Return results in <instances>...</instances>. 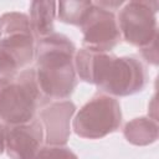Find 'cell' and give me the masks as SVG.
Returning <instances> with one entry per match:
<instances>
[{
    "mask_svg": "<svg viewBox=\"0 0 159 159\" xmlns=\"http://www.w3.org/2000/svg\"><path fill=\"white\" fill-rule=\"evenodd\" d=\"M75 55L73 42L62 34L53 32L37 40L35 75L46 99H65L73 93L77 86Z\"/></svg>",
    "mask_w": 159,
    "mask_h": 159,
    "instance_id": "obj_1",
    "label": "cell"
},
{
    "mask_svg": "<svg viewBox=\"0 0 159 159\" xmlns=\"http://www.w3.org/2000/svg\"><path fill=\"white\" fill-rule=\"evenodd\" d=\"M46 98L37 86L35 68H26L15 77L0 80V123L24 124L35 118L39 106Z\"/></svg>",
    "mask_w": 159,
    "mask_h": 159,
    "instance_id": "obj_2",
    "label": "cell"
},
{
    "mask_svg": "<svg viewBox=\"0 0 159 159\" xmlns=\"http://www.w3.org/2000/svg\"><path fill=\"white\" fill-rule=\"evenodd\" d=\"M122 123L118 101L108 94H96L76 114L75 133L86 139H99L116 132Z\"/></svg>",
    "mask_w": 159,
    "mask_h": 159,
    "instance_id": "obj_3",
    "label": "cell"
},
{
    "mask_svg": "<svg viewBox=\"0 0 159 159\" xmlns=\"http://www.w3.org/2000/svg\"><path fill=\"white\" fill-rule=\"evenodd\" d=\"M148 83L145 66L133 56L117 57L109 55L96 86L112 96L125 97L142 91Z\"/></svg>",
    "mask_w": 159,
    "mask_h": 159,
    "instance_id": "obj_4",
    "label": "cell"
},
{
    "mask_svg": "<svg viewBox=\"0 0 159 159\" xmlns=\"http://www.w3.org/2000/svg\"><path fill=\"white\" fill-rule=\"evenodd\" d=\"M158 1L135 0L120 9L117 22L120 35L128 43L143 48L158 40Z\"/></svg>",
    "mask_w": 159,
    "mask_h": 159,
    "instance_id": "obj_5",
    "label": "cell"
},
{
    "mask_svg": "<svg viewBox=\"0 0 159 159\" xmlns=\"http://www.w3.org/2000/svg\"><path fill=\"white\" fill-rule=\"evenodd\" d=\"M35 46V36L27 15L11 11L0 16V48L10 52L20 68L34 60Z\"/></svg>",
    "mask_w": 159,
    "mask_h": 159,
    "instance_id": "obj_6",
    "label": "cell"
},
{
    "mask_svg": "<svg viewBox=\"0 0 159 159\" xmlns=\"http://www.w3.org/2000/svg\"><path fill=\"white\" fill-rule=\"evenodd\" d=\"M83 46L86 48L109 52L120 41V31L113 11L92 4L86 19L81 24Z\"/></svg>",
    "mask_w": 159,
    "mask_h": 159,
    "instance_id": "obj_7",
    "label": "cell"
},
{
    "mask_svg": "<svg viewBox=\"0 0 159 159\" xmlns=\"http://www.w3.org/2000/svg\"><path fill=\"white\" fill-rule=\"evenodd\" d=\"M41 120H32L5 127V149L10 159H34L43 142Z\"/></svg>",
    "mask_w": 159,
    "mask_h": 159,
    "instance_id": "obj_8",
    "label": "cell"
},
{
    "mask_svg": "<svg viewBox=\"0 0 159 159\" xmlns=\"http://www.w3.org/2000/svg\"><path fill=\"white\" fill-rule=\"evenodd\" d=\"M76 112V106L71 101H57L42 106L40 120L45 132L47 145L63 147L71 134V118Z\"/></svg>",
    "mask_w": 159,
    "mask_h": 159,
    "instance_id": "obj_9",
    "label": "cell"
},
{
    "mask_svg": "<svg viewBox=\"0 0 159 159\" xmlns=\"http://www.w3.org/2000/svg\"><path fill=\"white\" fill-rule=\"evenodd\" d=\"M57 2L36 0L30 5V26L35 39L46 37L55 31V16L57 11Z\"/></svg>",
    "mask_w": 159,
    "mask_h": 159,
    "instance_id": "obj_10",
    "label": "cell"
},
{
    "mask_svg": "<svg viewBox=\"0 0 159 159\" xmlns=\"http://www.w3.org/2000/svg\"><path fill=\"white\" fill-rule=\"evenodd\" d=\"M109 52H99L89 48H81L75 55V70L78 77L88 83L96 84L99 72L107 61Z\"/></svg>",
    "mask_w": 159,
    "mask_h": 159,
    "instance_id": "obj_11",
    "label": "cell"
},
{
    "mask_svg": "<svg viewBox=\"0 0 159 159\" xmlns=\"http://www.w3.org/2000/svg\"><path fill=\"white\" fill-rule=\"evenodd\" d=\"M123 135L130 144L139 147L149 145L158 139L159 127L152 118L138 117L124 125Z\"/></svg>",
    "mask_w": 159,
    "mask_h": 159,
    "instance_id": "obj_12",
    "label": "cell"
},
{
    "mask_svg": "<svg viewBox=\"0 0 159 159\" xmlns=\"http://www.w3.org/2000/svg\"><path fill=\"white\" fill-rule=\"evenodd\" d=\"M92 4V1H60L57 2L58 19L62 22L81 26Z\"/></svg>",
    "mask_w": 159,
    "mask_h": 159,
    "instance_id": "obj_13",
    "label": "cell"
},
{
    "mask_svg": "<svg viewBox=\"0 0 159 159\" xmlns=\"http://www.w3.org/2000/svg\"><path fill=\"white\" fill-rule=\"evenodd\" d=\"M34 159H78L77 155L66 147H45L41 148Z\"/></svg>",
    "mask_w": 159,
    "mask_h": 159,
    "instance_id": "obj_14",
    "label": "cell"
},
{
    "mask_svg": "<svg viewBox=\"0 0 159 159\" xmlns=\"http://www.w3.org/2000/svg\"><path fill=\"white\" fill-rule=\"evenodd\" d=\"M19 68L20 67L14 56L10 52L0 48V80L15 77Z\"/></svg>",
    "mask_w": 159,
    "mask_h": 159,
    "instance_id": "obj_15",
    "label": "cell"
},
{
    "mask_svg": "<svg viewBox=\"0 0 159 159\" xmlns=\"http://www.w3.org/2000/svg\"><path fill=\"white\" fill-rule=\"evenodd\" d=\"M142 50V55L144 56V58L153 63V65H157L158 63V52H157V40L154 42H152L150 45L140 48Z\"/></svg>",
    "mask_w": 159,
    "mask_h": 159,
    "instance_id": "obj_16",
    "label": "cell"
},
{
    "mask_svg": "<svg viewBox=\"0 0 159 159\" xmlns=\"http://www.w3.org/2000/svg\"><path fill=\"white\" fill-rule=\"evenodd\" d=\"M5 149V125L0 123V154Z\"/></svg>",
    "mask_w": 159,
    "mask_h": 159,
    "instance_id": "obj_17",
    "label": "cell"
}]
</instances>
